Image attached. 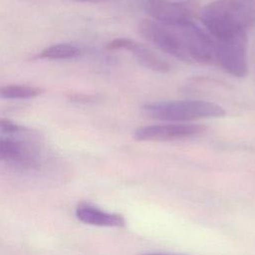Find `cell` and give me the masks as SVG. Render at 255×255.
Masks as SVG:
<instances>
[{
  "mask_svg": "<svg viewBox=\"0 0 255 255\" xmlns=\"http://www.w3.org/2000/svg\"><path fill=\"white\" fill-rule=\"evenodd\" d=\"M199 17L215 40L247 33L255 25V0H215L201 10Z\"/></svg>",
  "mask_w": 255,
  "mask_h": 255,
  "instance_id": "obj_1",
  "label": "cell"
},
{
  "mask_svg": "<svg viewBox=\"0 0 255 255\" xmlns=\"http://www.w3.org/2000/svg\"><path fill=\"white\" fill-rule=\"evenodd\" d=\"M143 113L155 120L171 123H186L203 119L223 118L225 110L212 102L202 100L158 101L141 107Z\"/></svg>",
  "mask_w": 255,
  "mask_h": 255,
  "instance_id": "obj_2",
  "label": "cell"
},
{
  "mask_svg": "<svg viewBox=\"0 0 255 255\" xmlns=\"http://www.w3.org/2000/svg\"><path fill=\"white\" fill-rule=\"evenodd\" d=\"M214 40V61L226 73L243 78L248 74V37L239 33L226 38Z\"/></svg>",
  "mask_w": 255,
  "mask_h": 255,
  "instance_id": "obj_3",
  "label": "cell"
},
{
  "mask_svg": "<svg viewBox=\"0 0 255 255\" xmlns=\"http://www.w3.org/2000/svg\"><path fill=\"white\" fill-rule=\"evenodd\" d=\"M137 29L143 39L162 52L179 60L189 62L180 36L174 26H165L152 19H142L138 23Z\"/></svg>",
  "mask_w": 255,
  "mask_h": 255,
  "instance_id": "obj_4",
  "label": "cell"
},
{
  "mask_svg": "<svg viewBox=\"0 0 255 255\" xmlns=\"http://www.w3.org/2000/svg\"><path fill=\"white\" fill-rule=\"evenodd\" d=\"M143 8L152 20L165 26H177L193 21L197 12L195 2L189 0H144Z\"/></svg>",
  "mask_w": 255,
  "mask_h": 255,
  "instance_id": "obj_5",
  "label": "cell"
},
{
  "mask_svg": "<svg viewBox=\"0 0 255 255\" xmlns=\"http://www.w3.org/2000/svg\"><path fill=\"white\" fill-rule=\"evenodd\" d=\"M180 36L187 58L201 64L214 61V40L193 21L174 26Z\"/></svg>",
  "mask_w": 255,
  "mask_h": 255,
  "instance_id": "obj_6",
  "label": "cell"
},
{
  "mask_svg": "<svg viewBox=\"0 0 255 255\" xmlns=\"http://www.w3.org/2000/svg\"><path fill=\"white\" fill-rule=\"evenodd\" d=\"M205 130L206 126L200 124L169 123L140 127L133 136L140 141H168L197 136Z\"/></svg>",
  "mask_w": 255,
  "mask_h": 255,
  "instance_id": "obj_7",
  "label": "cell"
},
{
  "mask_svg": "<svg viewBox=\"0 0 255 255\" xmlns=\"http://www.w3.org/2000/svg\"><path fill=\"white\" fill-rule=\"evenodd\" d=\"M108 50H125L130 53L144 68L158 73L170 71L169 64L149 47L129 38H117L107 45Z\"/></svg>",
  "mask_w": 255,
  "mask_h": 255,
  "instance_id": "obj_8",
  "label": "cell"
},
{
  "mask_svg": "<svg viewBox=\"0 0 255 255\" xmlns=\"http://www.w3.org/2000/svg\"><path fill=\"white\" fill-rule=\"evenodd\" d=\"M37 148L22 139L0 136V161L15 167L31 168L38 162Z\"/></svg>",
  "mask_w": 255,
  "mask_h": 255,
  "instance_id": "obj_9",
  "label": "cell"
},
{
  "mask_svg": "<svg viewBox=\"0 0 255 255\" xmlns=\"http://www.w3.org/2000/svg\"><path fill=\"white\" fill-rule=\"evenodd\" d=\"M75 214L80 221L90 225L103 227H123L126 223L125 218L121 214L104 211L88 202L78 203Z\"/></svg>",
  "mask_w": 255,
  "mask_h": 255,
  "instance_id": "obj_10",
  "label": "cell"
},
{
  "mask_svg": "<svg viewBox=\"0 0 255 255\" xmlns=\"http://www.w3.org/2000/svg\"><path fill=\"white\" fill-rule=\"evenodd\" d=\"M43 90L40 88L26 85H7L0 86L1 99H32L40 94Z\"/></svg>",
  "mask_w": 255,
  "mask_h": 255,
  "instance_id": "obj_11",
  "label": "cell"
},
{
  "mask_svg": "<svg viewBox=\"0 0 255 255\" xmlns=\"http://www.w3.org/2000/svg\"><path fill=\"white\" fill-rule=\"evenodd\" d=\"M80 54L81 51L76 46L70 44H57L44 49L41 53L37 55L36 58L50 60L72 59L78 57Z\"/></svg>",
  "mask_w": 255,
  "mask_h": 255,
  "instance_id": "obj_12",
  "label": "cell"
},
{
  "mask_svg": "<svg viewBox=\"0 0 255 255\" xmlns=\"http://www.w3.org/2000/svg\"><path fill=\"white\" fill-rule=\"evenodd\" d=\"M23 129L22 127L8 119H0V130L6 134H15Z\"/></svg>",
  "mask_w": 255,
  "mask_h": 255,
  "instance_id": "obj_13",
  "label": "cell"
},
{
  "mask_svg": "<svg viewBox=\"0 0 255 255\" xmlns=\"http://www.w3.org/2000/svg\"><path fill=\"white\" fill-rule=\"evenodd\" d=\"M76 1H80V2H89V3H99V2L106 1V0H76Z\"/></svg>",
  "mask_w": 255,
  "mask_h": 255,
  "instance_id": "obj_14",
  "label": "cell"
},
{
  "mask_svg": "<svg viewBox=\"0 0 255 255\" xmlns=\"http://www.w3.org/2000/svg\"><path fill=\"white\" fill-rule=\"evenodd\" d=\"M143 255H176V254H164V253H148Z\"/></svg>",
  "mask_w": 255,
  "mask_h": 255,
  "instance_id": "obj_15",
  "label": "cell"
}]
</instances>
